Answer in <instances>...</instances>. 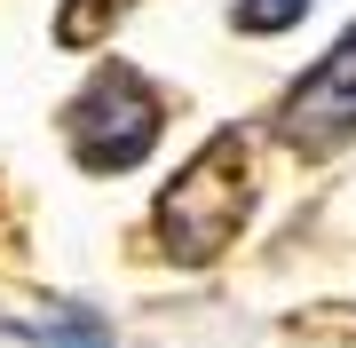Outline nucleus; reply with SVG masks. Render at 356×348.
Segmentation results:
<instances>
[{
	"label": "nucleus",
	"mask_w": 356,
	"mask_h": 348,
	"mask_svg": "<svg viewBox=\"0 0 356 348\" xmlns=\"http://www.w3.org/2000/svg\"><path fill=\"white\" fill-rule=\"evenodd\" d=\"M245 206H254V151H245V135H214L191 167L159 190V222H151L159 254L175 261V270L222 261L229 238H238V222H245Z\"/></svg>",
	"instance_id": "obj_1"
},
{
	"label": "nucleus",
	"mask_w": 356,
	"mask_h": 348,
	"mask_svg": "<svg viewBox=\"0 0 356 348\" xmlns=\"http://www.w3.org/2000/svg\"><path fill=\"white\" fill-rule=\"evenodd\" d=\"M166 127V103L151 95V79L127 72V64H103L88 88H79V103L64 111V135H72V158L88 174H127L151 158V142Z\"/></svg>",
	"instance_id": "obj_2"
},
{
	"label": "nucleus",
	"mask_w": 356,
	"mask_h": 348,
	"mask_svg": "<svg viewBox=\"0 0 356 348\" xmlns=\"http://www.w3.org/2000/svg\"><path fill=\"white\" fill-rule=\"evenodd\" d=\"M277 135L301 151H341L356 142V24L293 79V95L277 103Z\"/></svg>",
	"instance_id": "obj_3"
},
{
	"label": "nucleus",
	"mask_w": 356,
	"mask_h": 348,
	"mask_svg": "<svg viewBox=\"0 0 356 348\" xmlns=\"http://www.w3.org/2000/svg\"><path fill=\"white\" fill-rule=\"evenodd\" d=\"M8 340H24V348H111L103 317H88V309H56L48 324H8Z\"/></svg>",
	"instance_id": "obj_4"
},
{
	"label": "nucleus",
	"mask_w": 356,
	"mask_h": 348,
	"mask_svg": "<svg viewBox=\"0 0 356 348\" xmlns=\"http://www.w3.org/2000/svg\"><path fill=\"white\" fill-rule=\"evenodd\" d=\"M119 16H127V0H64V24H56V40H64V48H79V40H103Z\"/></svg>",
	"instance_id": "obj_5"
},
{
	"label": "nucleus",
	"mask_w": 356,
	"mask_h": 348,
	"mask_svg": "<svg viewBox=\"0 0 356 348\" xmlns=\"http://www.w3.org/2000/svg\"><path fill=\"white\" fill-rule=\"evenodd\" d=\"M309 0H238V32H293Z\"/></svg>",
	"instance_id": "obj_6"
}]
</instances>
